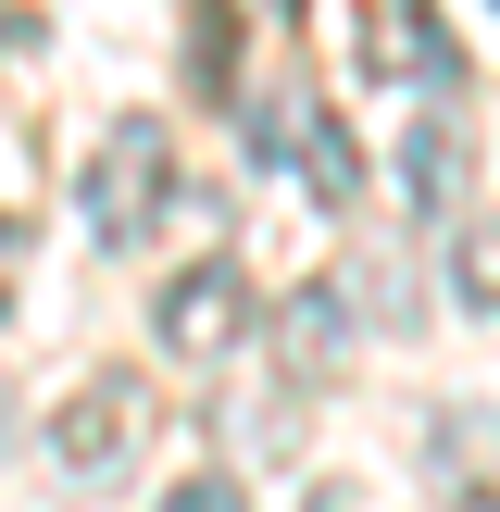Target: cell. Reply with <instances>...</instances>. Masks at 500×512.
I'll return each instance as SVG.
<instances>
[{
  "label": "cell",
  "instance_id": "8",
  "mask_svg": "<svg viewBox=\"0 0 500 512\" xmlns=\"http://www.w3.org/2000/svg\"><path fill=\"white\" fill-rule=\"evenodd\" d=\"M450 300H463V313H500V213L450 225Z\"/></svg>",
  "mask_w": 500,
  "mask_h": 512
},
{
  "label": "cell",
  "instance_id": "6",
  "mask_svg": "<svg viewBox=\"0 0 500 512\" xmlns=\"http://www.w3.org/2000/svg\"><path fill=\"white\" fill-rule=\"evenodd\" d=\"M288 163L313 175L325 213H363V150H350V125H338V113H300V150H288Z\"/></svg>",
  "mask_w": 500,
  "mask_h": 512
},
{
  "label": "cell",
  "instance_id": "5",
  "mask_svg": "<svg viewBox=\"0 0 500 512\" xmlns=\"http://www.w3.org/2000/svg\"><path fill=\"white\" fill-rule=\"evenodd\" d=\"M463 88H438V113H413V138H400V188H413V213H463V188H475V125L450 113Z\"/></svg>",
  "mask_w": 500,
  "mask_h": 512
},
{
  "label": "cell",
  "instance_id": "11",
  "mask_svg": "<svg viewBox=\"0 0 500 512\" xmlns=\"http://www.w3.org/2000/svg\"><path fill=\"white\" fill-rule=\"evenodd\" d=\"M163 512H250V500H238V475H175Z\"/></svg>",
  "mask_w": 500,
  "mask_h": 512
},
{
  "label": "cell",
  "instance_id": "10",
  "mask_svg": "<svg viewBox=\"0 0 500 512\" xmlns=\"http://www.w3.org/2000/svg\"><path fill=\"white\" fill-rule=\"evenodd\" d=\"M488 450H500V425L463 400V425H438V438H425V463H438V475H450V463H463V475H488Z\"/></svg>",
  "mask_w": 500,
  "mask_h": 512
},
{
  "label": "cell",
  "instance_id": "4",
  "mask_svg": "<svg viewBox=\"0 0 500 512\" xmlns=\"http://www.w3.org/2000/svg\"><path fill=\"white\" fill-rule=\"evenodd\" d=\"M350 63L388 88V75H425V88H463V50L438 38V25L413 13V0H363V25H350Z\"/></svg>",
  "mask_w": 500,
  "mask_h": 512
},
{
  "label": "cell",
  "instance_id": "13",
  "mask_svg": "<svg viewBox=\"0 0 500 512\" xmlns=\"http://www.w3.org/2000/svg\"><path fill=\"white\" fill-rule=\"evenodd\" d=\"M463 512H500V500H463Z\"/></svg>",
  "mask_w": 500,
  "mask_h": 512
},
{
  "label": "cell",
  "instance_id": "7",
  "mask_svg": "<svg viewBox=\"0 0 500 512\" xmlns=\"http://www.w3.org/2000/svg\"><path fill=\"white\" fill-rule=\"evenodd\" d=\"M288 363H300V375H338V363H350V300H338V288H300V300H288Z\"/></svg>",
  "mask_w": 500,
  "mask_h": 512
},
{
  "label": "cell",
  "instance_id": "3",
  "mask_svg": "<svg viewBox=\"0 0 500 512\" xmlns=\"http://www.w3.org/2000/svg\"><path fill=\"white\" fill-rule=\"evenodd\" d=\"M150 338H163L175 363H225V350L250 338V275L225 263V250H213V263H175L163 300H150Z\"/></svg>",
  "mask_w": 500,
  "mask_h": 512
},
{
  "label": "cell",
  "instance_id": "2",
  "mask_svg": "<svg viewBox=\"0 0 500 512\" xmlns=\"http://www.w3.org/2000/svg\"><path fill=\"white\" fill-rule=\"evenodd\" d=\"M138 450H150V388L138 375H88L50 413V475L63 488H113V475H138Z\"/></svg>",
  "mask_w": 500,
  "mask_h": 512
},
{
  "label": "cell",
  "instance_id": "1",
  "mask_svg": "<svg viewBox=\"0 0 500 512\" xmlns=\"http://www.w3.org/2000/svg\"><path fill=\"white\" fill-rule=\"evenodd\" d=\"M163 200H175V138H163V113H125L113 138H100V163H88V238L138 250L150 225H163Z\"/></svg>",
  "mask_w": 500,
  "mask_h": 512
},
{
  "label": "cell",
  "instance_id": "9",
  "mask_svg": "<svg viewBox=\"0 0 500 512\" xmlns=\"http://www.w3.org/2000/svg\"><path fill=\"white\" fill-rule=\"evenodd\" d=\"M300 113H313V88H263V100L238 88V150H250V163H288V150H300Z\"/></svg>",
  "mask_w": 500,
  "mask_h": 512
},
{
  "label": "cell",
  "instance_id": "12",
  "mask_svg": "<svg viewBox=\"0 0 500 512\" xmlns=\"http://www.w3.org/2000/svg\"><path fill=\"white\" fill-rule=\"evenodd\" d=\"M25 38H38V13H13V0H0V50H25Z\"/></svg>",
  "mask_w": 500,
  "mask_h": 512
}]
</instances>
